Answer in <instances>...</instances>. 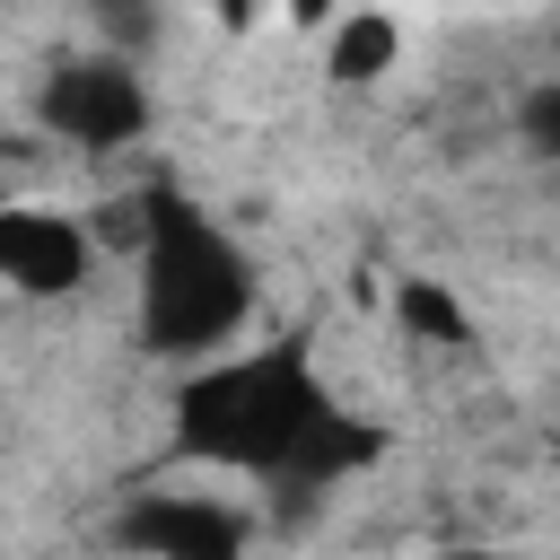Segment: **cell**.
<instances>
[{
    "label": "cell",
    "mask_w": 560,
    "mask_h": 560,
    "mask_svg": "<svg viewBox=\"0 0 560 560\" xmlns=\"http://www.w3.org/2000/svg\"><path fill=\"white\" fill-rule=\"evenodd\" d=\"M175 455L201 472H245L289 499H332L341 481L376 472L385 429L359 420L306 350H228L210 368H184L175 385Z\"/></svg>",
    "instance_id": "cell-1"
},
{
    "label": "cell",
    "mask_w": 560,
    "mask_h": 560,
    "mask_svg": "<svg viewBox=\"0 0 560 560\" xmlns=\"http://www.w3.org/2000/svg\"><path fill=\"white\" fill-rule=\"evenodd\" d=\"M131 271H140V341L158 359L175 368L228 359V341L254 315V262L210 210L149 184V245L131 254Z\"/></svg>",
    "instance_id": "cell-2"
},
{
    "label": "cell",
    "mask_w": 560,
    "mask_h": 560,
    "mask_svg": "<svg viewBox=\"0 0 560 560\" xmlns=\"http://www.w3.org/2000/svg\"><path fill=\"white\" fill-rule=\"evenodd\" d=\"M149 79L140 61L122 52H61L44 79H35V122L44 140L79 149V158H114V149H140L149 140Z\"/></svg>",
    "instance_id": "cell-3"
},
{
    "label": "cell",
    "mask_w": 560,
    "mask_h": 560,
    "mask_svg": "<svg viewBox=\"0 0 560 560\" xmlns=\"http://www.w3.org/2000/svg\"><path fill=\"white\" fill-rule=\"evenodd\" d=\"M96 236H88V210H61V201H0V289L9 298H79L96 280Z\"/></svg>",
    "instance_id": "cell-4"
},
{
    "label": "cell",
    "mask_w": 560,
    "mask_h": 560,
    "mask_svg": "<svg viewBox=\"0 0 560 560\" xmlns=\"http://www.w3.org/2000/svg\"><path fill=\"white\" fill-rule=\"evenodd\" d=\"M114 542L140 560H245V508L210 490H140L114 516Z\"/></svg>",
    "instance_id": "cell-5"
},
{
    "label": "cell",
    "mask_w": 560,
    "mask_h": 560,
    "mask_svg": "<svg viewBox=\"0 0 560 560\" xmlns=\"http://www.w3.org/2000/svg\"><path fill=\"white\" fill-rule=\"evenodd\" d=\"M402 44H411V26L394 9H332L324 18V70L350 88H376L385 70H402Z\"/></svg>",
    "instance_id": "cell-6"
},
{
    "label": "cell",
    "mask_w": 560,
    "mask_h": 560,
    "mask_svg": "<svg viewBox=\"0 0 560 560\" xmlns=\"http://www.w3.org/2000/svg\"><path fill=\"white\" fill-rule=\"evenodd\" d=\"M394 324H402L420 350H472V315H464V298H455L446 280H429V271L394 280Z\"/></svg>",
    "instance_id": "cell-7"
},
{
    "label": "cell",
    "mask_w": 560,
    "mask_h": 560,
    "mask_svg": "<svg viewBox=\"0 0 560 560\" xmlns=\"http://www.w3.org/2000/svg\"><path fill=\"white\" fill-rule=\"evenodd\" d=\"M516 131H525L542 158H560V79H542V88L516 96Z\"/></svg>",
    "instance_id": "cell-8"
},
{
    "label": "cell",
    "mask_w": 560,
    "mask_h": 560,
    "mask_svg": "<svg viewBox=\"0 0 560 560\" xmlns=\"http://www.w3.org/2000/svg\"><path fill=\"white\" fill-rule=\"evenodd\" d=\"M446 560H499V551H446Z\"/></svg>",
    "instance_id": "cell-9"
}]
</instances>
